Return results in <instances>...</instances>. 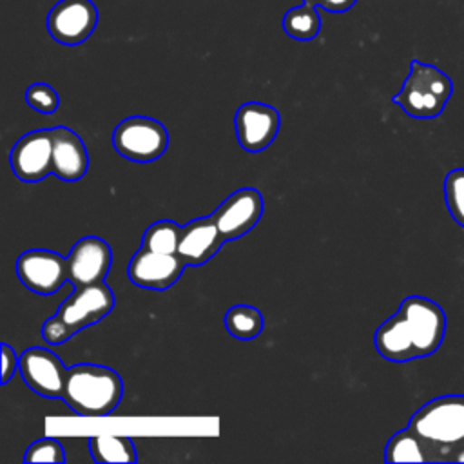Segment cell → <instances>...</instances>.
<instances>
[{
	"mask_svg": "<svg viewBox=\"0 0 464 464\" xmlns=\"http://www.w3.org/2000/svg\"><path fill=\"white\" fill-rule=\"evenodd\" d=\"M446 312L424 295H408L399 310L386 319L373 335L381 357L408 362L435 353L446 335Z\"/></svg>",
	"mask_w": 464,
	"mask_h": 464,
	"instance_id": "6da1fadb",
	"label": "cell"
},
{
	"mask_svg": "<svg viewBox=\"0 0 464 464\" xmlns=\"http://www.w3.org/2000/svg\"><path fill=\"white\" fill-rule=\"evenodd\" d=\"M408 426L424 440L431 462H464V395L450 393L428 401Z\"/></svg>",
	"mask_w": 464,
	"mask_h": 464,
	"instance_id": "7a4b0ae2",
	"label": "cell"
},
{
	"mask_svg": "<svg viewBox=\"0 0 464 464\" xmlns=\"http://www.w3.org/2000/svg\"><path fill=\"white\" fill-rule=\"evenodd\" d=\"M123 382L118 372L98 364H76L67 370L63 401L82 417L109 415L121 401Z\"/></svg>",
	"mask_w": 464,
	"mask_h": 464,
	"instance_id": "3957f363",
	"label": "cell"
},
{
	"mask_svg": "<svg viewBox=\"0 0 464 464\" xmlns=\"http://www.w3.org/2000/svg\"><path fill=\"white\" fill-rule=\"evenodd\" d=\"M451 94L453 82L444 71L437 65L411 60L410 72L392 102L410 118L433 120L444 111Z\"/></svg>",
	"mask_w": 464,
	"mask_h": 464,
	"instance_id": "277c9868",
	"label": "cell"
},
{
	"mask_svg": "<svg viewBox=\"0 0 464 464\" xmlns=\"http://www.w3.org/2000/svg\"><path fill=\"white\" fill-rule=\"evenodd\" d=\"M169 145L163 123L147 116H130L120 121L112 132V147L120 156L136 163L158 160Z\"/></svg>",
	"mask_w": 464,
	"mask_h": 464,
	"instance_id": "5b68a950",
	"label": "cell"
},
{
	"mask_svg": "<svg viewBox=\"0 0 464 464\" xmlns=\"http://www.w3.org/2000/svg\"><path fill=\"white\" fill-rule=\"evenodd\" d=\"M98 7L92 0H60L47 14V31L58 44L78 45L96 29Z\"/></svg>",
	"mask_w": 464,
	"mask_h": 464,
	"instance_id": "8992f818",
	"label": "cell"
},
{
	"mask_svg": "<svg viewBox=\"0 0 464 464\" xmlns=\"http://www.w3.org/2000/svg\"><path fill=\"white\" fill-rule=\"evenodd\" d=\"M16 274L22 285L31 292L51 295L69 281L67 257L42 248L25 250L16 259Z\"/></svg>",
	"mask_w": 464,
	"mask_h": 464,
	"instance_id": "52a82bcc",
	"label": "cell"
},
{
	"mask_svg": "<svg viewBox=\"0 0 464 464\" xmlns=\"http://www.w3.org/2000/svg\"><path fill=\"white\" fill-rule=\"evenodd\" d=\"M18 370L24 382L38 395L58 399L63 397L67 370L62 359L47 348L33 346L20 355Z\"/></svg>",
	"mask_w": 464,
	"mask_h": 464,
	"instance_id": "ba28073f",
	"label": "cell"
},
{
	"mask_svg": "<svg viewBox=\"0 0 464 464\" xmlns=\"http://www.w3.org/2000/svg\"><path fill=\"white\" fill-rule=\"evenodd\" d=\"M114 306L112 290L103 283L76 286V290L60 304L56 315L74 332L102 321Z\"/></svg>",
	"mask_w": 464,
	"mask_h": 464,
	"instance_id": "9c48e42d",
	"label": "cell"
},
{
	"mask_svg": "<svg viewBox=\"0 0 464 464\" xmlns=\"http://www.w3.org/2000/svg\"><path fill=\"white\" fill-rule=\"evenodd\" d=\"M11 169L22 181L34 183L53 172L51 129L33 130L22 136L11 149Z\"/></svg>",
	"mask_w": 464,
	"mask_h": 464,
	"instance_id": "30bf717a",
	"label": "cell"
},
{
	"mask_svg": "<svg viewBox=\"0 0 464 464\" xmlns=\"http://www.w3.org/2000/svg\"><path fill=\"white\" fill-rule=\"evenodd\" d=\"M263 214V198L256 188H239L230 194L210 216L223 239H237L250 232Z\"/></svg>",
	"mask_w": 464,
	"mask_h": 464,
	"instance_id": "8fae6325",
	"label": "cell"
},
{
	"mask_svg": "<svg viewBox=\"0 0 464 464\" xmlns=\"http://www.w3.org/2000/svg\"><path fill=\"white\" fill-rule=\"evenodd\" d=\"M279 112L277 109L259 103L248 102L243 103L234 118L236 136L241 149L248 152H259L266 149L279 130Z\"/></svg>",
	"mask_w": 464,
	"mask_h": 464,
	"instance_id": "7c38bea8",
	"label": "cell"
},
{
	"mask_svg": "<svg viewBox=\"0 0 464 464\" xmlns=\"http://www.w3.org/2000/svg\"><path fill=\"white\" fill-rule=\"evenodd\" d=\"M185 268V261L178 254H160L140 248L127 266L130 283L149 290H167L174 285Z\"/></svg>",
	"mask_w": 464,
	"mask_h": 464,
	"instance_id": "4fadbf2b",
	"label": "cell"
},
{
	"mask_svg": "<svg viewBox=\"0 0 464 464\" xmlns=\"http://www.w3.org/2000/svg\"><path fill=\"white\" fill-rule=\"evenodd\" d=\"M111 246L94 236L82 237L67 256V277L74 286H87L103 281L111 268Z\"/></svg>",
	"mask_w": 464,
	"mask_h": 464,
	"instance_id": "5bb4252c",
	"label": "cell"
},
{
	"mask_svg": "<svg viewBox=\"0 0 464 464\" xmlns=\"http://www.w3.org/2000/svg\"><path fill=\"white\" fill-rule=\"evenodd\" d=\"M53 174L63 181H78L89 167L87 149L82 138L67 127H53Z\"/></svg>",
	"mask_w": 464,
	"mask_h": 464,
	"instance_id": "9a60e30c",
	"label": "cell"
},
{
	"mask_svg": "<svg viewBox=\"0 0 464 464\" xmlns=\"http://www.w3.org/2000/svg\"><path fill=\"white\" fill-rule=\"evenodd\" d=\"M223 236L212 216L199 218L183 227L178 245V256L188 266L205 265L223 245Z\"/></svg>",
	"mask_w": 464,
	"mask_h": 464,
	"instance_id": "2e32d148",
	"label": "cell"
},
{
	"mask_svg": "<svg viewBox=\"0 0 464 464\" xmlns=\"http://www.w3.org/2000/svg\"><path fill=\"white\" fill-rule=\"evenodd\" d=\"M386 462H431V455L424 440L410 428L397 431L386 444Z\"/></svg>",
	"mask_w": 464,
	"mask_h": 464,
	"instance_id": "e0dca14e",
	"label": "cell"
},
{
	"mask_svg": "<svg viewBox=\"0 0 464 464\" xmlns=\"http://www.w3.org/2000/svg\"><path fill=\"white\" fill-rule=\"evenodd\" d=\"M94 462H136V448L129 437L96 435L89 440Z\"/></svg>",
	"mask_w": 464,
	"mask_h": 464,
	"instance_id": "ac0fdd59",
	"label": "cell"
},
{
	"mask_svg": "<svg viewBox=\"0 0 464 464\" xmlns=\"http://www.w3.org/2000/svg\"><path fill=\"white\" fill-rule=\"evenodd\" d=\"M283 29L294 40L306 42L315 38L321 31V16L315 5L303 2L301 5L288 9L283 16Z\"/></svg>",
	"mask_w": 464,
	"mask_h": 464,
	"instance_id": "d6986e66",
	"label": "cell"
},
{
	"mask_svg": "<svg viewBox=\"0 0 464 464\" xmlns=\"http://www.w3.org/2000/svg\"><path fill=\"white\" fill-rule=\"evenodd\" d=\"M225 326L232 337L250 341L263 330V314L254 306L236 304L227 310Z\"/></svg>",
	"mask_w": 464,
	"mask_h": 464,
	"instance_id": "ffe728a7",
	"label": "cell"
},
{
	"mask_svg": "<svg viewBox=\"0 0 464 464\" xmlns=\"http://www.w3.org/2000/svg\"><path fill=\"white\" fill-rule=\"evenodd\" d=\"M183 227L174 221L161 219L152 223L141 237V248L160 254H178V245L181 239Z\"/></svg>",
	"mask_w": 464,
	"mask_h": 464,
	"instance_id": "44dd1931",
	"label": "cell"
},
{
	"mask_svg": "<svg viewBox=\"0 0 464 464\" xmlns=\"http://www.w3.org/2000/svg\"><path fill=\"white\" fill-rule=\"evenodd\" d=\"M444 201L451 219L464 228V167L451 169L446 174Z\"/></svg>",
	"mask_w": 464,
	"mask_h": 464,
	"instance_id": "7402d4cb",
	"label": "cell"
},
{
	"mask_svg": "<svg viewBox=\"0 0 464 464\" xmlns=\"http://www.w3.org/2000/svg\"><path fill=\"white\" fill-rule=\"evenodd\" d=\"M25 102L34 111L44 112V114H51V112H54L58 109L60 96L47 83H33L25 91Z\"/></svg>",
	"mask_w": 464,
	"mask_h": 464,
	"instance_id": "603a6c76",
	"label": "cell"
},
{
	"mask_svg": "<svg viewBox=\"0 0 464 464\" xmlns=\"http://www.w3.org/2000/svg\"><path fill=\"white\" fill-rule=\"evenodd\" d=\"M24 462H65V451L63 446L54 439H40L33 442L25 455Z\"/></svg>",
	"mask_w": 464,
	"mask_h": 464,
	"instance_id": "cb8c5ba5",
	"label": "cell"
},
{
	"mask_svg": "<svg viewBox=\"0 0 464 464\" xmlns=\"http://www.w3.org/2000/svg\"><path fill=\"white\" fill-rule=\"evenodd\" d=\"M74 334L76 332L63 319H60L56 314L51 319H47L44 323V328H42V337L49 344H62L67 339H71Z\"/></svg>",
	"mask_w": 464,
	"mask_h": 464,
	"instance_id": "d4e9b609",
	"label": "cell"
},
{
	"mask_svg": "<svg viewBox=\"0 0 464 464\" xmlns=\"http://www.w3.org/2000/svg\"><path fill=\"white\" fill-rule=\"evenodd\" d=\"M18 364H20V357H16L14 350L4 343L2 344V384H5L11 379Z\"/></svg>",
	"mask_w": 464,
	"mask_h": 464,
	"instance_id": "484cf974",
	"label": "cell"
},
{
	"mask_svg": "<svg viewBox=\"0 0 464 464\" xmlns=\"http://www.w3.org/2000/svg\"><path fill=\"white\" fill-rule=\"evenodd\" d=\"M357 0H319V7L330 13H344L355 5Z\"/></svg>",
	"mask_w": 464,
	"mask_h": 464,
	"instance_id": "4316f807",
	"label": "cell"
},
{
	"mask_svg": "<svg viewBox=\"0 0 464 464\" xmlns=\"http://www.w3.org/2000/svg\"><path fill=\"white\" fill-rule=\"evenodd\" d=\"M306 4H312V5H319V0H303Z\"/></svg>",
	"mask_w": 464,
	"mask_h": 464,
	"instance_id": "83f0119b",
	"label": "cell"
}]
</instances>
